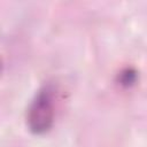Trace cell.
Wrapping results in <instances>:
<instances>
[{
    "mask_svg": "<svg viewBox=\"0 0 147 147\" xmlns=\"http://www.w3.org/2000/svg\"><path fill=\"white\" fill-rule=\"evenodd\" d=\"M55 114V93L51 85L41 88L32 101L28 122L30 129L36 133L46 132L53 124Z\"/></svg>",
    "mask_w": 147,
    "mask_h": 147,
    "instance_id": "cell-1",
    "label": "cell"
}]
</instances>
